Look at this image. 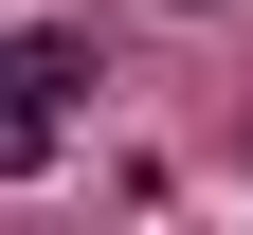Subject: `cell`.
<instances>
[{
	"label": "cell",
	"instance_id": "6da1fadb",
	"mask_svg": "<svg viewBox=\"0 0 253 235\" xmlns=\"http://www.w3.org/2000/svg\"><path fill=\"white\" fill-rule=\"evenodd\" d=\"M73 91H90V37H0V181H37L54 145H73Z\"/></svg>",
	"mask_w": 253,
	"mask_h": 235
}]
</instances>
